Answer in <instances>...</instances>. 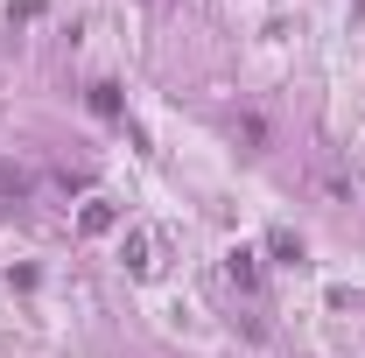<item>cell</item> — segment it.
I'll return each mask as SVG.
<instances>
[{"instance_id":"cell-5","label":"cell","mask_w":365,"mask_h":358,"mask_svg":"<svg viewBox=\"0 0 365 358\" xmlns=\"http://www.w3.org/2000/svg\"><path fill=\"white\" fill-rule=\"evenodd\" d=\"M106 225H113V204H106V197H91V204H85V232H106Z\"/></svg>"},{"instance_id":"cell-4","label":"cell","mask_w":365,"mask_h":358,"mask_svg":"<svg viewBox=\"0 0 365 358\" xmlns=\"http://www.w3.org/2000/svg\"><path fill=\"white\" fill-rule=\"evenodd\" d=\"M91 113H106V120H120V91H113V85H91Z\"/></svg>"},{"instance_id":"cell-3","label":"cell","mask_w":365,"mask_h":358,"mask_svg":"<svg viewBox=\"0 0 365 358\" xmlns=\"http://www.w3.org/2000/svg\"><path fill=\"white\" fill-rule=\"evenodd\" d=\"M267 253L281 260V267H302V239H295L288 225H274V232H267Z\"/></svg>"},{"instance_id":"cell-2","label":"cell","mask_w":365,"mask_h":358,"mask_svg":"<svg viewBox=\"0 0 365 358\" xmlns=\"http://www.w3.org/2000/svg\"><path fill=\"white\" fill-rule=\"evenodd\" d=\"M225 274H232V281H239V288H246V295L260 288V260H253L246 246H232V253H225Z\"/></svg>"},{"instance_id":"cell-6","label":"cell","mask_w":365,"mask_h":358,"mask_svg":"<svg viewBox=\"0 0 365 358\" xmlns=\"http://www.w3.org/2000/svg\"><path fill=\"white\" fill-rule=\"evenodd\" d=\"M7 190H14V197H21V190H29V176H21V169H7V162H0V197H7Z\"/></svg>"},{"instance_id":"cell-1","label":"cell","mask_w":365,"mask_h":358,"mask_svg":"<svg viewBox=\"0 0 365 358\" xmlns=\"http://www.w3.org/2000/svg\"><path fill=\"white\" fill-rule=\"evenodd\" d=\"M127 267H134L140 281L162 267V260H155V232H127Z\"/></svg>"}]
</instances>
